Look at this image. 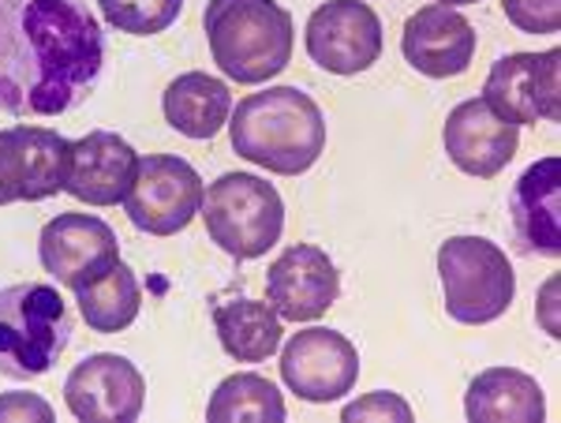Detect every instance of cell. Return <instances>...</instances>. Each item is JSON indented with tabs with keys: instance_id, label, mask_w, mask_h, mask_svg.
Returning <instances> with one entry per match:
<instances>
[{
	"instance_id": "6da1fadb",
	"label": "cell",
	"mask_w": 561,
	"mask_h": 423,
	"mask_svg": "<svg viewBox=\"0 0 561 423\" xmlns=\"http://www.w3.org/2000/svg\"><path fill=\"white\" fill-rule=\"evenodd\" d=\"M105 65V34L87 0H0V110L60 116Z\"/></svg>"
},
{
	"instance_id": "7a4b0ae2",
	"label": "cell",
	"mask_w": 561,
	"mask_h": 423,
	"mask_svg": "<svg viewBox=\"0 0 561 423\" xmlns=\"http://www.w3.org/2000/svg\"><path fill=\"white\" fill-rule=\"evenodd\" d=\"M232 150L277 176H300L325 150V121L300 87H270L240 98L229 116Z\"/></svg>"
},
{
	"instance_id": "3957f363",
	"label": "cell",
	"mask_w": 561,
	"mask_h": 423,
	"mask_svg": "<svg viewBox=\"0 0 561 423\" xmlns=\"http://www.w3.org/2000/svg\"><path fill=\"white\" fill-rule=\"evenodd\" d=\"M203 26L214 65L232 83H266L293 60V15L277 0H210Z\"/></svg>"
},
{
	"instance_id": "277c9868",
	"label": "cell",
	"mask_w": 561,
	"mask_h": 423,
	"mask_svg": "<svg viewBox=\"0 0 561 423\" xmlns=\"http://www.w3.org/2000/svg\"><path fill=\"white\" fill-rule=\"evenodd\" d=\"M71 315L60 289L42 282L0 289V375L38 379L68 348Z\"/></svg>"
},
{
	"instance_id": "5b68a950",
	"label": "cell",
	"mask_w": 561,
	"mask_h": 423,
	"mask_svg": "<svg viewBox=\"0 0 561 423\" xmlns=\"http://www.w3.org/2000/svg\"><path fill=\"white\" fill-rule=\"evenodd\" d=\"M206 232L225 255L262 259L280 240L285 203L277 187L255 173H225L203 192Z\"/></svg>"
},
{
	"instance_id": "8992f818",
	"label": "cell",
	"mask_w": 561,
	"mask_h": 423,
	"mask_svg": "<svg viewBox=\"0 0 561 423\" xmlns=\"http://www.w3.org/2000/svg\"><path fill=\"white\" fill-rule=\"evenodd\" d=\"M438 277L449 319L465 327L502 319L517 296L510 255L483 237H449L438 248Z\"/></svg>"
},
{
	"instance_id": "52a82bcc",
	"label": "cell",
	"mask_w": 561,
	"mask_h": 423,
	"mask_svg": "<svg viewBox=\"0 0 561 423\" xmlns=\"http://www.w3.org/2000/svg\"><path fill=\"white\" fill-rule=\"evenodd\" d=\"M203 176L176 155L139 158L135 180L124 195L131 225L150 237H176L203 210Z\"/></svg>"
},
{
	"instance_id": "ba28073f",
	"label": "cell",
	"mask_w": 561,
	"mask_h": 423,
	"mask_svg": "<svg viewBox=\"0 0 561 423\" xmlns=\"http://www.w3.org/2000/svg\"><path fill=\"white\" fill-rule=\"evenodd\" d=\"M71 142L53 128L15 124L0 132V192L8 203H42L65 192Z\"/></svg>"
},
{
	"instance_id": "9c48e42d",
	"label": "cell",
	"mask_w": 561,
	"mask_h": 423,
	"mask_svg": "<svg viewBox=\"0 0 561 423\" xmlns=\"http://www.w3.org/2000/svg\"><path fill=\"white\" fill-rule=\"evenodd\" d=\"M280 379L296 398L311 404L341 401L359 379V353L337 330H300L280 348Z\"/></svg>"
},
{
	"instance_id": "30bf717a",
	"label": "cell",
	"mask_w": 561,
	"mask_h": 423,
	"mask_svg": "<svg viewBox=\"0 0 561 423\" xmlns=\"http://www.w3.org/2000/svg\"><path fill=\"white\" fill-rule=\"evenodd\" d=\"M307 57L330 76H359L382 57V20L359 0H330L307 20Z\"/></svg>"
},
{
	"instance_id": "8fae6325",
	"label": "cell",
	"mask_w": 561,
	"mask_h": 423,
	"mask_svg": "<svg viewBox=\"0 0 561 423\" xmlns=\"http://www.w3.org/2000/svg\"><path fill=\"white\" fill-rule=\"evenodd\" d=\"M483 102L513 124H558L561 116V53H510L491 68Z\"/></svg>"
},
{
	"instance_id": "7c38bea8",
	"label": "cell",
	"mask_w": 561,
	"mask_h": 423,
	"mask_svg": "<svg viewBox=\"0 0 561 423\" xmlns=\"http://www.w3.org/2000/svg\"><path fill=\"white\" fill-rule=\"evenodd\" d=\"M38 259L45 274L76 293L121 263V244L116 232L94 214H57L45 221L38 237Z\"/></svg>"
},
{
	"instance_id": "4fadbf2b",
	"label": "cell",
	"mask_w": 561,
	"mask_h": 423,
	"mask_svg": "<svg viewBox=\"0 0 561 423\" xmlns=\"http://www.w3.org/2000/svg\"><path fill=\"white\" fill-rule=\"evenodd\" d=\"M147 401V382L131 359L116 353H94L71 367L65 382V404L83 423H131Z\"/></svg>"
},
{
	"instance_id": "5bb4252c",
	"label": "cell",
	"mask_w": 561,
	"mask_h": 423,
	"mask_svg": "<svg viewBox=\"0 0 561 423\" xmlns=\"http://www.w3.org/2000/svg\"><path fill=\"white\" fill-rule=\"evenodd\" d=\"M341 296V274L333 259L314 244H293L270 263L266 304L280 322H314Z\"/></svg>"
},
{
	"instance_id": "9a60e30c",
	"label": "cell",
	"mask_w": 561,
	"mask_h": 423,
	"mask_svg": "<svg viewBox=\"0 0 561 423\" xmlns=\"http://www.w3.org/2000/svg\"><path fill=\"white\" fill-rule=\"evenodd\" d=\"M442 139H446V155L460 173L491 180L510 165L513 155H517L520 124L494 113L483 98H468V102H460L457 110L449 113Z\"/></svg>"
},
{
	"instance_id": "2e32d148",
	"label": "cell",
	"mask_w": 561,
	"mask_h": 423,
	"mask_svg": "<svg viewBox=\"0 0 561 423\" xmlns=\"http://www.w3.org/2000/svg\"><path fill=\"white\" fill-rule=\"evenodd\" d=\"M404 60L431 79L465 76L476 57V26L446 4H427L409 15L401 34Z\"/></svg>"
},
{
	"instance_id": "e0dca14e",
	"label": "cell",
	"mask_w": 561,
	"mask_h": 423,
	"mask_svg": "<svg viewBox=\"0 0 561 423\" xmlns=\"http://www.w3.org/2000/svg\"><path fill=\"white\" fill-rule=\"evenodd\" d=\"M139 155L128 139L116 132H90L71 142V173L65 192L71 199L90 206H116L124 203Z\"/></svg>"
},
{
	"instance_id": "ac0fdd59",
	"label": "cell",
	"mask_w": 561,
	"mask_h": 423,
	"mask_svg": "<svg viewBox=\"0 0 561 423\" xmlns=\"http://www.w3.org/2000/svg\"><path fill=\"white\" fill-rule=\"evenodd\" d=\"M513 229L524 251L542 259L561 255V158L547 155L528 169L510 195Z\"/></svg>"
},
{
	"instance_id": "d6986e66",
	"label": "cell",
	"mask_w": 561,
	"mask_h": 423,
	"mask_svg": "<svg viewBox=\"0 0 561 423\" xmlns=\"http://www.w3.org/2000/svg\"><path fill=\"white\" fill-rule=\"evenodd\" d=\"M465 412L472 423H542L547 401L539 382L517 367H486L468 382Z\"/></svg>"
},
{
	"instance_id": "ffe728a7",
	"label": "cell",
	"mask_w": 561,
	"mask_h": 423,
	"mask_svg": "<svg viewBox=\"0 0 561 423\" xmlns=\"http://www.w3.org/2000/svg\"><path fill=\"white\" fill-rule=\"evenodd\" d=\"M161 110L169 128L187 139H214L232 116V90L225 79H214L206 71H184L165 87Z\"/></svg>"
},
{
	"instance_id": "44dd1931",
	"label": "cell",
	"mask_w": 561,
	"mask_h": 423,
	"mask_svg": "<svg viewBox=\"0 0 561 423\" xmlns=\"http://www.w3.org/2000/svg\"><path fill=\"white\" fill-rule=\"evenodd\" d=\"M217 341L232 359L240 364H262L280 348L285 341V327L280 315L270 308L266 300H251V296H237L214 308Z\"/></svg>"
},
{
	"instance_id": "7402d4cb",
	"label": "cell",
	"mask_w": 561,
	"mask_h": 423,
	"mask_svg": "<svg viewBox=\"0 0 561 423\" xmlns=\"http://www.w3.org/2000/svg\"><path fill=\"white\" fill-rule=\"evenodd\" d=\"M76 304H79L83 322L94 334H121V330H128L131 322L139 319L142 289H139V282H135L131 266L121 259V263L98 277V282L76 289Z\"/></svg>"
},
{
	"instance_id": "603a6c76",
	"label": "cell",
	"mask_w": 561,
	"mask_h": 423,
	"mask_svg": "<svg viewBox=\"0 0 561 423\" xmlns=\"http://www.w3.org/2000/svg\"><path fill=\"white\" fill-rule=\"evenodd\" d=\"M206 416H210V423H280L285 420V398L262 375L237 371L214 390L210 404H206Z\"/></svg>"
},
{
	"instance_id": "cb8c5ba5",
	"label": "cell",
	"mask_w": 561,
	"mask_h": 423,
	"mask_svg": "<svg viewBox=\"0 0 561 423\" xmlns=\"http://www.w3.org/2000/svg\"><path fill=\"white\" fill-rule=\"evenodd\" d=\"M98 8H102L105 23L121 34L150 38V34L169 31L180 20L184 0H98Z\"/></svg>"
},
{
	"instance_id": "d4e9b609",
	"label": "cell",
	"mask_w": 561,
	"mask_h": 423,
	"mask_svg": "<svg viewBox=\"0 0 561 423\" xmlns=\"http://www.w3.org/2000/svg\"><path fill=\"white\" fill-rule=\"evenodd\" d=\"M502 12L524 34H558L561 0H502Z\"/></svg>"
},
{
	"instance_id": "484cf974",
	"label": "cell",
	"mask_w": 561,
	"mask_h": 423,
	"mask_svg": "<svg viewBox=\"0 0 561 423\" xmlns=\"http://www.w3.org/2000/svg\"><path fill=\"white\" fill-rule=\"evenodd\" d=\"M341 420L345 423H367V420H397V423H412V409H409V401L401 398V393H389V390H375V393H367V398H359V401H352L345 404V412H341Z\"/></svg>"
},
{
	"instance_id": "4316f807",
	"label": "cell",
	"mask_w": 561,
	"mask_h": 423,
	"mask_svg": "<svg viewBox=\"0 0 561 423\" xmlns=\"http://www.w3.org/2000/svg\"><path fill=\"white\" fill-rule=\"evenodd\" d=\"M53 423V404L38 393H0V423Z\"/></svg>"
},
{
	"instance_id": "83f0119b",
	"label": "cell",
	"mask_w": 561,
	"mask_h": 423,
	"mask_svg": "<svg viewBox=\"0 0 561 423\" xmlns=\"http://www.w3.org/2000/svg\"><path fill=\"white\" fill-rule=\"evenodd\" d=\"M438 4H446V8H460V4H479V0H438Z\"/></svg>"
},
{
	"instance_id": "f1b7e54d",
	"label": "cell",
	"mask_w": 561,
	"mask_h": 423,
	"mask_svg": "<svg viewBox=\"0 0 561 423\" xmlns=\"http://www.w3.org/2000/svg\"><path fill=\"white\" fill-rule=\"evenodd\" d=\"M0 206H8V199H4V192H0Z\"/></svg>"
}]
</instances>
